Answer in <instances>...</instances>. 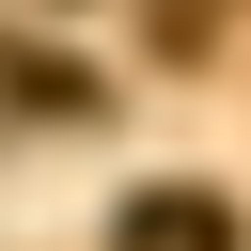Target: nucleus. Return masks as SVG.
I'll return each mask as SVG.
<instances>
[{
    "label": "nucleus",
    "instance_id": "obj_1",
    "mask_svg": "<svg viewBox=\"0 0 251 251\" xmlns=\"http://www.w3.org/2000/svg\"><path fill=\"white\" fill-rule=\"evenodd\" d=\"M110 251H235V204H220V188H141V204L110 220Z\"/></svg>",
    "mask_w": 251,
    "mask_h": 251
},
{
    "label": "nucleus",
    "instance_id": "obj_2",
    "mask_svg": "<svg viewBox=\"0 0 251 251\" xmlns=\"http://www.w3.org/2000/svg\"><path fill=\"white\" fill-rule=\"evenodd\" d=\"M0 94H16V110H94V78H78V63H31V47H0Z\"/></svg>",
    "mask_w": 251,
    "mask_h": 251
}]
</instances>
